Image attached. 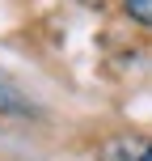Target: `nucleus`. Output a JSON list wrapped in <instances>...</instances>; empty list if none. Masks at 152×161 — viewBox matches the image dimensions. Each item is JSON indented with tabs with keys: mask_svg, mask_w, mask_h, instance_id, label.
<instances>
[{
	"mask_svg": "<svg viewBox=\"0 0 152 161\" xmlns=\"http://www.w3.org/2000/svg\"><path fill=\"white\" fill-rule=\"evenodd\" d=\"M123 13L139 25H152V0H123Z\"/></svg>",
	"mask_w": 152,
	"mask_h": 161,
	"instance_id": "nucleus-3",
	"label": "nucleus"
},
{
	"mask_svg": "<svg viewBox=\"0 0 152 161\" xmlns=\"http://www.w3.org/2000/svg\"><path fill=\"white\" fill-rule=\"evenodd\" d=\"M97 161H152L148 136H114L97 148Z\"/></svg>",
	"mask_w": 152,
	"mask_h": 161,
	"instance_id": "nucleus-1",
	"label": "nucleus"
},
{
	"mask_svg": "<svg viewBox=\"0 0 152 161\" xmlns=\"http://www.w3.org/2000/svg\"><path fill=\"white\" fill-rule=\"evenodd\" d=\"M80 4H89V8H97V4H102V0H80Z\"/></svg>",
	"mask_w": 152,
	"mask_h": 161,
	"instance_id": "nucleus-4",
	"label": "nucleus"
},
{
	"mask_svg": "<svg viewBox=\"0 0 152 161\" xmlns=\"http://www.w3.org/2000/svg\"><path fill=\"white\" fill-rule=\"evenodd\" d=\"M0 110H8V114H25V110H30L25 93H21V89H17L4 72H0Z\"/></svg>",
	"mask_w": 152,
	"mask_h": 161,
	"instance_id": "nucleus-2",
	"label": "nucleus"
}]
</instances>
